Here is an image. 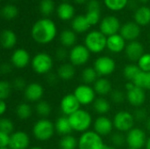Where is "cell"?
Wrapping results in <instances>:
<instances>
[{
	"mask_svg": "<svg viewBox=\"0 0 150 149\" xmlns=\"http://www.w3.org/2000/svg\"><path fill=\"white\" fill-rule=\"evenodd\" d=\"M57 34V27L54 22L49 18L37 20L31 30L33 40L39 44H48L52 42Z\"/></svg>",
	"mask_w": 150,
	"mask_h": 149,
	"instance_id": "cell-1",
	"label": "cell"
},
{
	"mask_svg": "<svg viewBox=\"0 0 150 149\" xmlns=\"http://www.w3.org/2000/svg\"><path fill=\"white\" fill-rule=\"evenodd\" d=\"M70 125L73 131L84 133L89 131V128L91 126L92 119L91 115L85 110H78L70 116H69Z\"/></svg>",
	"mask_w": 150,
	"mask_h": 149,
	"instance_id": "cell-2",
	"label": "cell"
},
{
	"mask_svg": "<svg viewBox=\"0 0 150 149\" xmlns=\"http://www.w3.org/2000/svg\"><path fill=\"white\" fill-rule=\"evenodd\" d=\"M107 45V37L100 31L90 32L84 39V46L89 49L91 53L98 54L101 53Z\"/></svg>",
	"mask_w": 150,
	"mask_h": 149,
	"instance_id": "cell-3",
	"label": "cell"
},
{
	"mask_svg": "<svg viewBox=\"0 0 150 149\" xmlns=\"http://www.w3.org/2000/svg\"><path fill=\"white\" fill-rule=\"evenodd\" d=\"M55 132L54 124L47 119L38 120L33 127V134L36 140L40 141H47L50 140Z\"/></svg>",
	"mask_w": 150,
	"mask_h": 149,
	"instance_id": "cell-4",
	"label": "cell"
},
{
	"mask_svg": "<svg viewBox=\"0 0 150 149\" xmlns=\"http://www.w3.org/2000/svg\"><path fill=\"white\" fill-rule=\"evenodd\" d=\"M53 59L47 53H38L35 54L32 61L31 66L33 70L39 75H47L53 68Z\"/></svg>",
	"mask_w": 150,
	"mask_h": 149,
	"instance_id": "cell-5",
	"label": "cell"
},
{
	"mask_svg": "<svg viewBox=\"0 0 150 149\" xmlns=\"http://www.w3.org/2000/svg\"><path fill=\"white\" fill-rule=\"evenodd\" d=\"M105 146L102 136L95 131L83 133L78 140V149H104Z\"/></svg>",
	"mask_w": 150,
	"mask_h": 149,
	"instance_id": "cell-6",
	"label": "cell"
},
{
	"mask_svg": "<svg viewBox=\"0 0 150 149\" xmlns=\"http://www.w3.org/2000/svg\"><path fill=\"white\" fill-rule=\"evenodd\" d=\"M112 122L114 127L119 132L126 133L134 128L135 119L133 113L127 111H120L115 114Z\"/></svg>",
	"mask_w": 150,
	"mask_h": 149,
	"instance_id": "cell-7",
	"label": "cell"
},
{
	"mask_svg": "<svg viewBox=\"0 0 150 149\" xmlns=\"http://www.w3.org/2000/svg\"><path fill=\"white\" fill-rule=\"evenodd\" d=\"M90 55L91 52L84 45L74 46L69 54L70 63L74 66L84 65L89 61Z\"/></svg>",
	"mask_w": 150,
	"mask_h": 149,
	"instance_id": "cell-8",
	"label": "cell"
},
{
	"mask_svg": "<svg viewBox=\"0 0 150 149\" xmlns=\"http://www.w3.org/2000/svg\"><path fill=\"white\" fill-rule=\"evenodd\" d=\"M95 70L100 76H106L112 74L116 68L115 61L109 56H100L94 61Z\"/></svg>",
	"mask_w": 150,
	"mask_h": 149,
	"instance_id": "cell-9",
	"label": "cell"
},
{
	"mask_svg": "<svg viewBox=\"0 0 150 149\" xmlns=\"http://www.w3.org/2000/svg\"><path fill=\"white\" fill-rule=\"evenodd\" d=\"M126 136L128 148L141 149L146 146V142L148 141L147 135L145 132L141 128L134 127L132 130L127 132Z\"/></svg>",
	"mask_w": 150,
	"mask_h": 149,
	"instance_id": "cell-10",
	"label": "cell"
},
{
	"mask_svg": "<svg viewBox=\"0 0 150 149\" xmlns=\"http://www.w3.org/2000/svg\"><path fill=\"white\" fill-rule=\"evenodd\" d=\"M100 32L105 34L106 37L117 34L119 31H120V22L119 18L115 16L109 15L105 17L100 22Z\"/></svg>",
	"mask_w": 150,
	"mask_h": 149,
	"instance_id": "cell-11",
	"label": "cell"
},
{
	"mask_svg": "<svg viewBox=\"0 0 150 149\" xmlns=\"http://www.w3.org/2000/svg\"><path fill=\"white\" fill-rule=\"evenodd\" d=\"M81 105H90L96 99V92L92 87L87 84H81L77 86L73 93Z\"/></svg>",
	"mask_w": 150,
	"mask_h": 149,
	"instance_id": "cell-12",
	"label": "cell"
},
{
	"mask_svg": "<svg viewBox=\"0 0 150 149\" xmlns=\"http://www.w3.org/2000/svg\"><path fill=\"white\" fill-rule=\"evenodd\" d=\"M80 106L81 104L74 94L65 95L60 102V108L62 112L68 117L76 112V111L80 110Z\"/></svg>",
	"mask_w": 150,
	"mask_h": 149,
	"instance_id": "cell-13",
	"label": "cell"
},
{
	"mask_svg": "<svg viewBox=\"0 0 150 149\" xmlns=\"http://www.w3.org/2000/svg\"><path fill=\"white\" fill-rule=\"evenodd\" d=\"M94 131L100 136H107L112 133L114 127L113 122L106 116L102 115L98 117L93 123Z\"/></svg>",
	"mask_w": 150,
	"mask_h": 149,
	"instance_id": "cell-14",
	"label": "cell"
},
{
	"mask_svg": "<svg viewBox=\"0 0 150 149\" xmlns=\"http://www.w3.org/2000/svg\"><path fill=\"white\" fill-rule=\"evenodd\" d=\"M30 138L25 132L17 131L11 134L9 148L11 149H28Z\"/></svg>",
	"mask_w": 150,
	"mask_h": 149,
	"instance_id": "cell-15",
	"label": "cell"
},
{
	"mask_svg": "<svg viewBox=\"0 0 150 149\" xmlns=\"http://www.w3.org/2000/svg\"><path fill=\"white\" fill-rule=\"evenodd\" d=\"M44 89L39 83H31L26 85L24 90V97L29 102H39L42 98Z\"/></svg>",
	"mask_w": 150,
	"mask_h": 149,
	"instance_id": "cell-16",
	"label": "cell"
},
{
	"mask_svg": "<svg viewBox=\"0 0 150 149\" xmlns=\"http://www.w3.org/2000/svg\"><path fill=\"white\" fill-rule=\"evenodd\" d=\"M31 61L28 51L24 48L16 49L11 56V63L17 68H25Z\"/></svg>",
	"mask_w": 150,
	"mask_h": 149,
	"instance_id": "cell-17",
	"label": "cell"
},
{
	"mask_svg": "<svg viewBox=\"0 0 150 149\" xmlns=\"http://www.w3.org/2000/svg\"><path fill=\"white\" fill-rule=\"evenodd\" d=\"M127 99L131 105L139 108L146 101L145 90L134 85V88L129 90H127Z\"/></svg>",
	"mask_w": 150,
	"mask_h": 149,
	"instance_id": "cell-18",
	"label": "cell"
},
{
	"mask_svg": "<svg viewBox=\"0 0 150 149\" xmlns=\"http://www.w3.org/2000/svg\"><path fill=\"white\" fill-rule=\"evenodd\" d=\"M120 35L128 41H134L141 34L140 25L135 22H127L120 28Z\"/></svg>",
	"mask_w": 150,
	"mask_h": 149,
	"instance_id": "cell-19",
	"label": "cell"
},
{
	"mask_svg": "<svg viewBox=\"0 0 150 149\" xmlns=\"http://www.w3.org/2000/svg\"><path fill=\"white\" fill-rule=\"evenodd\" d=\"M125 52L127 57L132 61H138L145 54L143 45L137 40L129 42L126 47Z\"/></svg>",
	"mask_w": 150,
	"mask_h": 149,
	"instance_id": "cell-20",
	"label": "cell"
},
{
	"mask_svg": "<svg viewBox=\"0 0 150 149\" xmlns=\"http://www.w3.org/2000/svg\"><path fill=\"white\" fill-rule=\"evenodd\" d=\"M126 40L119 33L107 37L106 47L114 54H118L126 49Z\"/></svg>",
	"mask_w": 150,
	"mask_h": 149,
	"instance_id": "cell-21",
	"label": "cell"
},
{
	"mask_svg": "<svg viewBox=\"0 0 150 149\" xmlns=\"http://www.w3.org/2000/svg\"><path fill=\"white\" fill-rule=\"evenodd\" d=\"M54 127H55V131L62 136L69 135L73 131L69 117L65 115L61 116L56 119L54 123Z\"/></svg>",
	"mask_w": 150,
	"mask_h": 149,
	"instance_id": "cell-22",
	"label": "cell"
},
{
	"mask_svg": "<svg viewBox=\"0 0 150 149\" xmlns=\"http://www.w3.org/2000/svg\"><path fill=\"white\" fill-rule=\"evenodd\" d=\"M17 43L16 33L10 29H4L1 32V45L4 49H11Z\"/></svg>",
	"mask_w": 150,
	"mask_h": 149,
	"instance_id": "cell-23",
	"label": "cell"
},
{
	"mask_svg": "<svg viewBox=\"0 0 150 149\" xmlns=\"http://www.w3.org/2000/svg\"><path fill=\"white\" fill-rule=\"evenodd\" d=\"M93 89L96 92V94L99 95V96H105L109 93H111L112 91V83L111 82L104 77H100L98 78L93 85Z\"/></svg>",
	"mask_w": 150,
	"mask_h": 149,
	"instance_id": "cell-24",
	"label": "cell"
},
{
	"mask_svg": "<svg viewBox=\"0 0 150 149\" xmlns=\"http://www.w3.org/2000/svg\"><path fill=\"white\" fill-rule=\"evenodd\" d=\"M71 25H72V30L77 33L85 32L91 26L89 24L85 15H79V16L75 17L72 20Z\"/></svg>",
	"mask_w": 150,
	"mask_h": 149,
	"instance_id": "cell-25",
	"label": "cell"
},
{
	"mask_svg": "<svg viewBox=\"0 0 150 149\" xmlns=\"http://www.w3.org/2000/svg\"><path fill=\"white\" fill-rule=\"evenodd\" d=\"M134 20L141 26H145L150 23V8L148 6H141L134 13Z\"/></svg>",
	"mask_w": 150,
	"mask_h": 149,
	"instance_id": "cell-26",
	"label": "cell"
},
{
	"mask_svg": "<svg viewBox=\"0 0 150 149\" xmlns=\"http://www.w3.org/2000/svg\"><path fill=\"white\" fill-rule=\"evenodd\" d=\"M75 9L74 7L69 3H62L57 7V15L59 18L63 21H68L74 17Z\"/></svg>",
	"mask_w": 150,
	"mask_h": 149,
	"instance_id": "cell-27",
	"label": "cell"
},
{
	"mask_svg": "<svg viewBox=\"0 0 150 149\" xmlns=\"http://www.w3.org/2000/svg\"><path fill=\"white\" fill-rule=\"evenodd\" d=\"M75 73L76 72L74 65H72L71 63L62 64L57 69V76L63 81L71 80L74 77Z\"/></svg>",
	"mask_w": 150,
	"mask_h": 149,
	"instance_id": "cell-28",
	"label": "cell"
},
{
	"mask_svg": "<svg viewBox=\"0 0 150 149\" xmlns=\"http://www.w3.org/2000/svg\"><path fill=\"white\" fill-rule=\"evenodd\" d=\"M76 41V34L73 30H63L60 34V42L65 47H74Z\"/></svg>",
	"mask_w": 150,
	"mask_h": 149,
	"instance_id": "cell-29",
	"label": "cell"
},
{
	"mask_svg": "<svg viewBox=\"0 0 150 149\" xmlns=\"http://www.w3.org/2000/svg\"><path fill=\"white\" fill-rule=\"evenodd\" d=\"M93 109L97 113L102 116L109 112L111 109V105L107 99L104 98L103 97H100L96 98L95 101L93 102Z\"/></svg>",
	"mask_w": 150,
	"mask_h": 149,
	"instance_id": "cell-30",
	"label": "cell"
},
{
	"mask_svg": "<svg viewBox=\"0 0 150 149\" xmlns=\"http://www.w3.org/2000/svg\"><path fill=\"white\" fill-rule=\"evenodd\" d=\"M133 83L137 87L150 90V72L141 71Z\"/></svg>",
	"mask_w": 150,
	"mask_h": 149,
	"instance_id": "cell-31",
	"label": "cell"
},
{
	"mask_svg": "<svg viewBox=\"0 0 150 149\" xmlns=\"http://www.w3.org/2000/svg\"><path fill=\"white\" fill-rule=\"evenodd\" d=\"M98 75L97 71L95 70L94 68H91V67L85 68L82 71V74H81L82 81L84 83V84H87V85L94 83L98 79Z\"/></svg>",
	"mask_w": 150,
	"mask_h": 149,
	"instance_id": "cell-32",
	"label": "cell"
},
{
	"mask_svg": "<svg viewBox=\"0 0 150 149\" xmlns=\"http://www.w3.org/2000/svg\"><path fill=\"white\" fill-rule=\"evenodd\" d=\"M60 149H76L78 148V141L71 134L62 136L59 141Z\"/></svg>",
	"mask_w": 150,
	"mask_h": 149,
	"instance_id": "cell-33",
	"label": "cell"
},
{
	"mask_svg": "<svg viewBox=\"0 0 150 149\" xmlns=\"http://www.w3.org/2000/svg\"><path fill=\"white\" fill-rule=\"evenodd\" d=\"M141 68L138 65L135 64H128L125 66L123 69V76L128 82H134V80L136 78L138 74L141 72Z\"/></svg>",
	"mask_w": 150,
	"mask_h": 149,
	"instance_id": "cell-34",
	"label": "cell"
},
{
	"mask_svg": "<svg viewBox=\"0 0 150 149\" xmlns=\"http://www.w3.org/2000/svg\"><path fill=\"white\" fill-rule=\"evenodd\" d=\"M32 108L26 103L19 104L16 108V114L19 119H27L32 115Z\"/></svg>",
	"mask_w": 150,
	"mask_h": 149,
	"instance_id": "cell-35",
	"label": "cell"
},
{
	"mask_svg": "<svg viewBox=\"0 0 150 149\" xmlns=\"http://www.w3.org/2000/svg\"><path fill=\"white\" fill-rule=\"evenodd\" d=\"M18 13V8L13 4H5L1 9V15L6 20H11L17 17Z\"/></svg>",
	"mask_w": 150,
	"mask_h": 149,
	"instance_id": "cell-36",
	"label": "cell"
},
{
	"mask_svg": "<svg viewBox=\"0 0 150 149\" xmlns=\"http://www.w3.org/2000/svg\"><path fill=\"white\" fill-rule=\"evenodd\" d=\"M35 109H36V112L38 113V115L42 117V119H45L47 116H49L51 113V110H52L50 104L44 100L39 101L35 106Z\"/></svg>",
	"mask_w": 150,
	"mask_h": 149,
	"instance_id": "cell-37",
	"label": "cell"
},
{
	"mask_svg": "<svg viewBox=\"0 0 150 149\" xmlns=\"http://www.w3.org/2000/svg\"><path fill=\"white\" fill-rule=\"evenodd\" d=\"M105 6L113 11L123 10L128 4V0H104Z\"/></svg>",
	"mask_w": 150,
	"mask_h": 149,
	"instance_id": "cell-38",
	"label": "cell"
},
{
	"mask_svg": "<svg viewBox=\"0 0 150 149\" xmlns=\"http://www.w3.org/2000/svg\"><path fill=\"white\" fill-rule=\"evenodd\" d=\"M40 11L45 15L48 16L54 11V3L53 0H40L39 4Z\"/></svg>",
	"mask_w": 150,
	"mask_h": 149,
	"instance_id": "cell-39",
	"label": "cell"
},
{
	"mask_svg": "<svg viewBox=\"0 0 150 149\" xmlns=\"http://www.w3.org/2000/svg\"><path fill=\"white\" fill-rule=\"evenodd\" d=\"M111 141L113 147L121 148L127 143V136H125L121 132L114 133L111 136Z\"/></svg>",
	"mask_w": 150,
	"mask_h": 149,
	"instance_id": "cell-40",
	"label": "cell"
},
{
	"mask_svg": "<svg viewBox=\"0 0 150 149\" xmlns=\"http://www.w3.org/2000/svg\"><path fill=\"white\" fill-rule=\"evenodd\" d=\"M0 132L11 134L14 133V125L12 121L7 118H2L0 119Z\"/></svg>",
	"mask_w": 150,
	"mask_h": 149,
	"instance_id": "cell-41",
	"label": "cell"
},
{
	"mask_svg": "<svg viewBox=\"0 0 150 149\" xmlns=\"http://www.w3.org/2000/svg\"><path fill=\"white\" fill-rule=\"evenodd\" d=\"M12 85L7 81H1L0 82V99L5 100L9 97L11 91Z\"/></svg>",
	"mask_w": 150,
	"mask_h": 149,
	"instance_id": "cell-42",
	"label": "cell"
},
{
	"mask_svg": "<svg viewBox=\"0 0 150 149\" xmlns=\"http://www.w3.org/2000/svg\"><path fill=\"white\" fill-rule=\"evenodd\" d=\"M137 65L141 68L142 71L144 72H150V54H144L141 59L137 61Z\"/></svg>",
	"mask_w": 150,
	"mask_h": 149,
	"instance_id": "cell-43",
	"label": "cell"
},
{
	"mask_svg": "<svg viewBox=\"0 0 150 149\" xmlns=\"http://www.w3.org/2000/svg\"><path fill=\"white\" fill-rule=\"evenodd\" d=\"M85 17L91 25H95L100 20V11H87Z\"/></svg>",
	"mask_w": 150,
	"mask_h": 149,
	"instance_id": "cell-44",
	"label": "cell"
},
{
	"mask_svg": "<svg viewBox=\"0 0 150 149\" xmlns=\"http://www.w3.org/2000/svg\"><path fill=\"white\" fill-rule=\"evenodd\" d=\"M127 94H125L121 90H113L111 92V98L116 104H121L125 101Z\"/></svg>",
	"mask_w": 150,
	"mask_h": 149,
	"instance_id": "cell-45",
	"label": "cell"
},
{
	"mask_svg": "<svg viewBox=\"0 0 150 149\" xmlns=\"http://www.w3.org/2000/svg\"><path fill=\"white\" fill-rule=\"evenodd\" d=\"M134 117V119L137 120V121H144V120H148V112L144 109V108H142V107H139L137 108L134 112L133 113Z\"/></svg>",
	"mask_w": 150,
	"mask_h": 149,
	"instance_id": "cell-46",
	"label": "cell"
},
{
	"mask_svg": "<svg viewBox=\"0 0 150 149\" xmlns=\"http://www.w3.org/2000/svg\"><path fill=\"white\" fill-rule=\"evenodd\" d=\"M11 85H12V88H14L17 90H25L27 84L25 83V81L22 77H17L13 80Z\"/></svg>",
	"mask_w": 150,
	"mask_h": 149,
	"instance_id": "cell-47",
	"label": "cell"
},
{
	"mask_svg": "<svg viewBox=\"0 0 150 149\" xmlns=\"http://www.w3.org/2000/svg\"><path fill=\"white\" fill-rule=\"evenodd\" d=\"M11 134L0 132V148H8L10 144Z\"/></svg>",
	"mask_w": 150,
	"mask_h": 149,
	"instance_id": "cell-48",
	"label": "cell"
},
{
	"mask_svg": "<svg viewBox=\"0 0 150 149\" xmlns=\"http://www.w3.org/2000/svg\"><path fill=\"white\" fill-rule=\"evenodd\" d=\"M87 11H100V4L98 0H90L87 4Z\"/></svg>",
	"mask_w": 150,
	"mask_h": 149,
	"instance_id": "cell-49",
	"label": "cell"
},
{
	"mask_svg": "<svg viewBox=\"0 0 150 149\" xmlns=\"http://www.w3.org/2000/svg\"><path fill=\"white\" fill-rule=\"evenodd\" d=\"M55 56L58 60L60 61H62L64 60L67 56H68V53L66 51V49L64 47H60L56 50L55 52Z\"/></svg>",
	"mask_w": 150,
	"mask_h": 149,
	"instance_id": "cell-50",
	"label": "cell"
},
{
	"mask_svg": "<svg viewBox=\"0 0 150 149\" xmlns=\"http://www.w3.org/2000/svg\"><path fill=\"white\" fill-rule=\"evenodd\" d=\"M57 77L54 74H52V73H48L47 75V83L51 84V85H54L57 83Z\"/></svg>",
	"mask_w": 150,
	"mask_h": 149,
	"instance_id": "cell-51",
	"label": "cell"
},
{
	"mask_svg": "<svg viewBox=\"0 0 150 149\" xmlns=\"http://www.w3.org/2000/svg\"><path fill=\"white\" fill-rule=\"evenodd\" d=\"M11 70V67L9 63H3L1 66V72L2 74H8Z\"/></svg>",
	"mask_w": 150,
	"mask_h": 149,
	"instance_id": "cell-52",
	"label": "cell"
},
{
	"mask_svg": "<svg viewBox=\"0 0 150 149\" xmlns=\"http://www.w3.org/2000/svg\"><path fill=\"white\" fill-rule=\"evenodd\" d=\"M6 110H7V104L5 103V100H1L0 101V114L1 115L4 114Z\"/></svg>",
	"mask_w": 150,
	"mask_h": 149,
	"instance_id": "cell-53",
	"label": "cell"
},
{
	"mask_svg": "<svg viewBox=\"0 0 150 149\" xmlns=\"http://www.w3.org/2000/svg\"><path fill=\"white\" fill-rule=\"evenodd\" d=\"M146 149H150V137L148 139L147 142H146V146H145Z\"/></svg>",
	"mask_w": 150,
	"mask_h": 149,
	"instance_id": "cell-54",
	"label": "cell"
},
{
	"mask_svg": "<svg viewBox=\"0 0 150 149\" xmlns=\"http://www.w3.org/2000/svg\"><path fill=\"white\" fill-rule=\"evenodd\" d=\"M146 127H147V129L150 132V119H149L147 120V122H146Z\"/></svg>",
	"mask_w": 150,
	"mask_h": 149,
	"instance_id": "cell-55",
	"label": "cell"
},
{
	"mask_svg": "<svg viewBox=\"0 0 150 149\" xmlns=\"http://www.w3.org/2000/svg\"><path fill=\"white\" fill-rule=\"evenodd\" d=\"M104 149H118L117 148L113 147V146H108V145H105Z\"/></svg>",
	"mask_w": 150,
	"mask_h": 149,
	"instance_id": "cell-56",
	"label": "cell"
},
{
	"mask_svg": "<svg viewBox=\"0 0 150 149\" xmlns=\"http://www.w3.org/2000/svg\"><path fill=\"white\" fill-rule=\"evenodd\" d=\"M74 1H75L76 4H84L87 0H74Z\"/></svg>",
	"mask_w": 150,
	"mask_h": 149,
	"instance_id": "cell-57",
	"label": "cell"
},
{
	"mask_svg": "<svg viewBox=\"0 0 150 149\" xmlns=\"http://www.w3.org/2000/svg\"><path fill=\"white\" fill-rule=\"evenodd\" d=\"M28 149H43L42 148H40V147H32V148H30Z\"/></svg>",
	"mask_w": 150,
	"mask_h": 149,
	"instance_id": "cell-58",
	"label": "cell"
},
{
	"mask_svg": "<svg viewBox=\"0 0 150 149\" xmlns=\"http://www.w3.org/2000/svg\"><path fill=\"white\" fill-rule=\"evenodd\" d=\"M140 2H142V3H147V2H149V0H139Z\"/></svg>",
	"mask_w": 150,
	"mask_h": 149,
	"instance_id": "cell-59",
	"label": "cell"
},
{
	"mask_svg": "<svg viewBox=\"0 0 150 149\" xmlns=\"http://www.w3.org/2000/svg\"><path fill=\"white\" fill-rule=\"evenodd\" d=\"M0 149H11V148H10L9 147H8V148H1Z\"/></svg>",
	"mask_w": 150,
	"mask_h": 149,
	"instance_id": "cell-60",
	"label": "cell"
},
{
	"mask_svg": "<svg viewBox=\"0 0 150 149\" xmlns=\"http://www.w3.org/2000/svg\"><path fill=\"white\" fill-rule=\"evenodd\" d=\"M62 1H63V2H65V3H68V1H69V0H62Z\"/></svg>",
	"mask_w": 150,
	"mask_h": 149,
	"instance_id": "cell-61",
	"label": "cell"
},
{
	"mask_svg": "<svg viewBox=\"0 0 150 149\" xmlns=\"http://www.w3.org/2000/svg\"><path fill=\"white\" fill-rule=\"evenodd\" d=\"M126 149H135V148H127Z\"/></svg>",
	"mask_w": 150,
	"mask_h": 149,
	"instance_id": "cell-62",
	"label": "cell"
},
{
	"mask_svg": "<svg viewBox=\"0 0 150 149\" xmlns=\"http://www.w3.org/2000/svg\"><path fill=\"white\" fill-rule=\"evenodd\" d=\"M12 1H17V0H12Z\"/></svg>",
	"mask_w": 150,
	"mask_h": 149,
	"instance_id": "cell-63",
	"label": "cell"
}]
</instances>
